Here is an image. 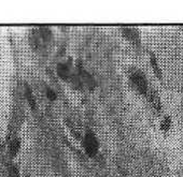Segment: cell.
Masks as SVG:
<instances>
[{
  "label": "cell",
  "mask_w": 183,
  "mask_h": 177,
  "mask_svg": "<svg viewBox=\"0 0 183 177\" xmlns=\"http://www.w3.org/2000/svg\"><path fill=\"white\" fill-rule=\"evenodd\" d=\"M128 75H129V81L134 89L139 95L146 97V93L149 91V85H148V80L144 73L139 69L133 68L129 70Z\"/></svg>",
  "instance_id": "1"
},
{
  "label": "cell",
  "mask_w": 183,
  "mask_h": 177,
  "mask_svg": "<svg viewBox=\"0 0 183 177\" xmlns=\"http://www.w3.org/2000/svg\"><path fill=\"white\" fill-rule=\"evenodd\" d=\"M82 147L85 154L88 157H95L98 154L99 150V142L97 136L92 131H87L82 137Z\"/></svg>",
  "instance_id": "2"
},
{
  "label": "cell",
  "mask_w": 183,
  "mask_h": 177,
  "mask_svg": "<svg viewBox=\"0 0 183 177\" xmlns=\"http://www.w3.org/2000/svg\"><path fill=\"white\" fill-rule=\"evenodd\" d=\"M171 128H172V118L169 115H166L162 119V121H160V129L164 133H167V132H169L171 130Z\"/></svg>",
  "instance_id": "11"
},
{
  "label": "cell",
  "mask_w": 183,
  "mask_h": 177,
  "mask_svg": "<svg viewBox=\"0 0 183 177\" xmlns=\"http://www.w3.org/2000/svg\"><path fill=\"white\" fill-rule=\"evenodd\" d=\"M146 99H148V102H149L150 106L152 107L154 112L156 114H160L163 112V105L162 101L160 99V95H158L157 91L154 88H149V91L146 93Z\"/></svg>",
  "instance_id": "5"
},
{
  "label": "cell",
  "mask_w": 183,
  "mask_h": 177,
  "mask_svg": "<svg viewBox=\"0 0 183 177\" xmlns=\"http://www.w3.org/2000/svg\"><path fill=\"white\" fill-rule=\"evenodd\" d=\"M8 173H9V177H21L20 171H18L17 166L15 164H10Z\"/></svg>",
  "instance_id": "13"
},
{
  "label": "cell",
  "mask_w": 183,
  "mask_h": 177,
  "mask_svg": "<svg viewBox=\"0 0 183 177\" xmlns=\"http://www.w3.org/2000/svg\"><path fill=\"white\" fill-rule=\"evenodd\" d=\"M25 98H26V101H27V103L29 104L30 109H31L32 111H36V109H37L36 98H34V92H32V90L30 89V87L28 86V85H26V86H25Z\"/></svg>",
  "instance_id": "9"
},
{
  "label": "cell",
  "mask_w": 183,
  "mask_h": 177,
  "mask_svg": "<svg viewBox=\"0 0 183 177\" xmlns=\"http://www.w3.org/2000/svg\"><path fill=\"white\" fill-rule=\"evenodd\" d=\"M124 38L131 42L134 46L140 47L141 46V36L140 31L135 27H122L121 29Z\"/></svg>",
  "instance_id": "4"
},
{
  "label": "cell",
  "mask_w": 183,
  "mask_h": 177,
  "mask_svg": "<svg viewBox=\"0 0 183 177\" xmlns=\"http://www.w3.org/2000/svg\"><path fill=\"white\" fill-rule=\"evenodd\" d=\"M77 74H78L80 82L82 86L86 87L89 90H94L96 88V81L94 80V77L86 69L83 67L82 64H77Z\"/></svg>",
  "instance_id": "3"
},
{
  "label": "cell",
  "mask_w": 183,
  "mask_h": 177,
  "mask_svg": "<svg viewBox=\"0 0 183 177\" xmlns=\"http://www.w3.org/2000/svg\"><path fill=\"white\" fill-rule=\"evenodd\" d=\"M21 139L20 137H17V136H15V137H13V139H11V141H10L9 143V154H11L12 157H15L16 154H18V151H20V149H21Z\"/></svg>",
  "instance_id": "8"
},
{
  "label": "cell",
  "mask_w": 183,
  "mask_h": 177,
  "mask_svg": "<svg viewBox=\"0 0 183 177\" xmlns=\"http://www.w3.org/2000/svg\"><path fill=\"white\" fill-rule=\"evenodd\" d=\"M40 36H41L44 40L48 41V40H51V38H52V32H51V30L48 29V27H41L40 28Z\"/></svg>",
  "instance_id": "12"
},
{
  "label": "cell",
  "mask_w": 183,
  "mask_h": 177,
  "mask_svg": "<svg viewBox=\"0 0 183 177\" xmlns=\"http://www.w3.org/2000/svg\"><path fill=\"white\" fill-rule=\"evenodd\" d=\"M56 73H57L60 80L66 83H69L71 76L73 74V71L68 62H59L57 64V68H56Z\"/></svg>",
  "instance_id": "6"
},
{
  "label": "cell",
  "mask_w": 183,
  "mask_h": 177,
  "mask_svg": "<svg viewBox=\"0 0 183 177\" xmlns=\"http://www.w3.org/2000/svg\"><path fill=\"white\" fill-rule=\"evenodd\" d=\"M150 64H151V67L153 69L154 73H155L156 77H157L158 80L162 81L163 80V72H162V69H160V64H158L157 61V58H156L155 54L154 53H150Z\"/></svg>",
  "instance_id": "7"
},
{
  "label": "cell",
  "mask_w": 183,
  "mask_h": 177,
  "mask_svg": "<svg viewBox=\"0 0 183 177\" xmlns=\"http://www.w3.org/2000/svg\"><path fill=\"white\" fill-rule=\"evenodd\" d=\"M182 30H183V26H182Z\"/></svg>",
  "instance_id": "15"
},
{
  "label": "cell",
  "mask_w": 183,
  "mask_h": 177,
  "mask_svg": "<svg viewBox=\"0 0 183 177\" xmlns=\"http://www.w3.org/2000/svg\"><path fill=\"white\" fill-rule=\"evenodd\" d=\"M65 123H66L67 128H68V129H69V131H70V133L73 135V137H76L77 140H79V141H81V140H82V137H83V135H82V134H81L80 129H79V128L77 127V126L74 125V123H73L72 121L69 120V119H66V120H65Z\"/></svg>",
  "instance_id": "10"
},
{
  "label": "cell",
  "mask_w": 183,
  "mask_h": 177,
  "mask_svg": "<svg viewBox=\"0 0 183 177\" xmlns=\"http://www.w3.org/2000/svg\"><path fill=\"white\" fill-rule=\"evenodd\" d=\"M45 95L50 101H55L57 99V93L55 92L52 88H50V87H48L45 89Z\"/></svg>",
  "instance_id": "14"
}]
</instances>
